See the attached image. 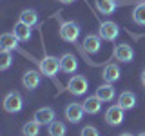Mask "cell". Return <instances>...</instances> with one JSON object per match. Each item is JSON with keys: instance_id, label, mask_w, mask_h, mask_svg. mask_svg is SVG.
Returning a JSON list of instances; mask_svg holds the SVG:
<instances>
[{"instance_id": "10", "label": "cell", "mask_w": 145, "mask_h": 136, "mask_svg": "<svg viewBox=\"0 0 145 136\" xmlns=\"http://www.w3.org/2000/svg\"><path fill=\"white\" fill-rule=\"evenodd\" d=\"M84 49L89 54H96L102 49V36L100 35H87L84 38Z\"/></svg>"}, {"instance_id": "9", "label": "cell", "mask_w": 145, "mask_h": 136, "mask_svg": "<svg viewBox=\"0 0 145 136\" xmlns=\"http://www.w3.org/2000/svg\"><path fill=\"white\" fill-rule=\"evenodd\" d=\"M33 116H35L33 120H36L40 125H49V124H53V122H54V111H53L51 107H40V109H36Z\"/></svg>"}, {"instance_id": "20", "label": "cell", "mask_w": 145, "mask_h": 136, "mask_svg": "<svg viewBox=\"0 0 145 136\" xmlns=\"http://www.w3.org/2000/svg\"><path fill=\"white\" fill-rule=\"evenodd\" d=\"M20 22L27 24L29 27H33V26H36V22H38V13H36L35 9H24V11L20 13Z\"/></svg>"}, {"instance_id": "21", "label": "cell", "mask_w": 145, "mask_h": 136, "mask_svg": "<svg viewBox=\"0 0 145 136\" xmlns=\"http://www.w3.org/2000/svg\"><path fill=\"white\" fill-rule=\"evenodd\" d=\"M47 133H49V136H65V133H67L65 124L60 120H54L53 124L47 125Z\"/></svg>"}, {"instance_id": "14", "label": "cell", "mask_w": 145, "mask_h": 136, "mask_svg": "<svg viewBox=\"0 0 145 136\" xmlns=\"http://www.w3.org/2000/svg\"><path fill=\"white\" fill-rule=\"evenodd\" d=\"M116 105L121 107L123 111H131V109L136 105V96H134V93H131V91H123V93L118 96Z\"/></svg>"}, {"instance_id": "1", "label": "cell", "mask_w": 145, "mask_h": 136, "mask_svg": "<svg viewBox=\"0 0 145 136\" xmlns=\"http://www.w3.org/2000/svg\"><path fill=\"white\" fill-rule=\"evenodd\" d=\"M80 36V26L76 22H62L60 24V38L63 42H69V44H74Z\"/></svg>"}, {"instance_id": "13", "label": "cell", "mask_w": 145, "mask_h": 136, "mask_svg": "<svg viewBox=\"0 0 145 136\" xmlns=\"http://www.w3.org/2000/svg\"><path fill=\"white\" fill-rule=\"evenodd\" d=\"M102 78L105 84H114V82L120 80V67L116 63H107L102 71Z\"/></svg>"}, {"instance_id": "22", "label": "cell", "mask_w": 145, "mask_h": 136, "mask_svg": "<svg viewBox=\"0 0 145 136\" xmlns=\"http://www.w3.org/2000/svg\"><path fill=\"white\" fill-rule=\"evenodd\" d=\"M40 125L36 120H31V122H25L24 127H22V134L24 136H38L40 134Z\"/></svg>"}, {"instance_id": "18", "label": "cell", "mask_w": 145, "mask_h": 136, "mask_svg": "<svg viewBox=\"0 0 145 136\" xmlns=\"http://www.w3.org/2000/svg\"><path fill=\"white\" fill-rule=\"evenodd\" d=\"M96 96L102 100V102H111L114 98V87L112 84H103L96 89Z\"/></svg>"}, {"instance_id": "5", "label": "cell", "mask_w": 145, "mask_h": 136, "mask_svg": "<svg viewBox=\"0 0 145 136\" xmlns=\"http://www.w3.org/2000/svg\"><path fill=\"white\" fill-rule=\"evenodd\" d=\"M84 114H85V109L82 103H69L65 107V118L71 124H80L84 120Z\"/></svg>"}, {"instance_id": "12", "label": "cell", "mask_w": 145, "mask_h": 136, "mask_svg": "<svg viewBox=\"0 0 145 136\" xmlns=\"http://www.w3.org/2000/svg\"><path fill=\"white\" fill-rule=\"evenodd\" d=\"M114 56H116L118 62L127 63V62H133L134 51H133V47H131V45H127V44H118L116 49H114Z\"/></svg>"}, {"instance_id": "8", "label": "cell", "mask_w": 145, "mask_h": 136, "mask_svg": "<svg viewBox=\"0 0 145 136\" xmlns=\"http://www.w3.org/2000/svg\"><path fill=\"white\" fill-rule=\"evenodd\" d=\"M76 69H78V60H76V56H72L71 53L62 54V58H60V71L65 73V75H72Z\"/></svg>"}, {"instance_id": "15", "label": "cell", "mask_w": 145, "mask_h": 136, "mask_svg": "<svg viewBox=\"0 0 145 136\" xmlns=\"http://www.w3.org/2000/svg\"><path fill=\"white\" fill-rule=\"evenodd\" d=\"M102 103L103 102L96 96V94H94V96H87V100H84L82 105H84V109H85L87 114H98L100 109H102Z\"/></svg>"}, {"instance_id": "3", "label": "cell", "mask_w": 145, "mask_h": 136, "mask_svg": "<svg viewBox=\"0 0 145 136\" xmlns=\"http://www.w3.org/2000/svg\"><path fill=\"white\" fill-rule=\"evenodd\" d=\"M22 107H24V98H22L20 94L16 93V91H13V93L6 94V98H4V109H6L7 112H11V114L20 112Z\"/></svg>"}, {"instance_id": "29", "label": "cell", "mask_w": 145, "mask_h": 136, "mask_svg": "<svg viewBox=\"0 0 145 136\" xmlns=\"http://www.w3.org/2000/svg\"><path fill=\"white\" fill-rule=\"evenodd\" d=\"M138 136H145V133H140V134H138Z\"/></svg>"}, {"instance_id": "19", "label": "cell", "mask_w": 145, "mask_h": 136, "mask_svg": "<svg viewBox=\"0 0 145 136\" xmlns=\"http://www.w3.org/2000/svg\"><path fill=\"white\" fill-rule=\"evenodd\" d=\"M96 7L102 15H111V13H114L118 4L116 0H96Z\"/></svg>"}, {"instance_id": "27", "label": "cell", "mask_w": 145, "mask_h": 136, "mask_svg": "<svg viewBox=\"0 0 145 136\" xmlns=\"http://www.w3.org/2000/svg\"><path fill=\"white\" fill-rule=\"evenodd\" d=\"M58 2H62V4H71V2H74V0H58Z\"/></svg>"}, {"instance_id": "25", "label": "cell", "mask_w": 145, "mask_h": 136, "mask_svg": "<svg viewBox=\"0 0 145 136\" xmlns=\"http://www.w3.org/2000/svg\"><path fill=\"white\" fill-rule=\"evenodd\" d=\"M80 136H100V133H98V129L94 125H85L84 129H82Z\"/></svg>"}, {"instance_id": "11", "label": "cell", "mask_w": 145, "mask_h": 136, "mask_svg": "<svg viewBox=\"0 0 145 136\" xmlns=\"http://www.w3.org/2000/svg\"><path fill=\"white\" fill-rule=\"evenodd\" d=\"M40 80H42V78H40V73L38 71H33V69L25 71L24 76H22V84H24V87L27 91H35L40 85Z\"/></svg>"}, {"instance_id": "17", "label": "cell", "mask_w": 145, "mask_h": 136, "mask_svg": "<svg viewBox=\"0 0 145 136\" xmlns=\"http://www.w3.org/2000/svg\"><path fill=\"white\" fill-rule=\"evenodd\" d=\"M13 33L16 35V38L20 40V42H27V40L31 38V27L27 26V24H24V22L18 20L16 24H15V27H13Z\"/></svg>"}, {"instance_id": "6", "label": "cell", "mask_w": 145, "mask_h": 136, "mask_svg": "<svg viewBox=\"0 0 145 136\" xmlns=\"http://www.w3.org/2000/svg\"><path fill=\"white\" fill-rule=\"evenodd\" d=\"M60 69V60L56 56H45L40 60V71L45 76H54Z\"/></svg>"}, {"instance_id": "4", "label": "cell", "mask_w": 145, "mask_h": 136, "mask_svg": "<svg viewBox=\"0 0 145 136\" xmlns=\"http://www.w3.org/2000/svg\"><path fill=\"white\" fill-rule=\"evenodd\" d=\"M98 35L102 36L103 40H109V42H112V40H116L118 35H120V27H118L116 22H111V20L102 22V24H100Z\"/></svg>"}, {"instance_id": "26", "label": "cell", "mask_w": 145, "mask_h": 136, "mask_svg": "<svg viewBox=\"0 0 145 136\" xmlns=\"http://www.w3.org/2000/svg\"><path fill=\"white\" fill-rule=\"evenodd\" d=\"M142 84H143V87H145V69L142 71Z\"/></svg>"}, {"instance_id": "7", "label": "cell", "mask_w": 145, "mask_h": 136, "mask_svg": "<svg viewBox=\"0 0 145 136\" xmlns=\"http://www.w3.org/2000/svg\"><path fill=\"white\" fill-rule=\"evenodd\" d=\"M123 118H125L123 109L118 107V105H111V107L105 111V122H107L109 125H112V127L120 125L121 122H123Z\"/></svg>"}, {"instance_id": "16", "label": "cell", "mask_w": 145, "mask_h": 136, "mask_svg": "<svg viewBox=\"0 0 145 136\" xmlns=\"http://www.w3.org/2000/svg\"><path fill=\"white\" fill-rule=\"evenodd\" d=\"M18 42H20V40L16 38L15 33H4L0 36V47L6 49V51H15L18 47Z\"/></svg>"}, {"instance_id": "24", "label": "cell", "mask_w": 145, "mask_h": 136, "mask_svg": "<svg viewBox=\"0 0 145 136\" xmlns=\"http://www.w3.org/2000/svg\"><path fill=\"white\" fill-rule=\"evenodd\" d=\"M11 62H13L11 51L2 49V53H0V69H2V71H7L9 67H11Z\"/></svg>"}, {"instance_id": "2", "label": "cell", "mask_w": 145, "mask_h": 136, "mask_svg": "<svg viewBox=\"0 0 145 136\" xmlns=\"http://www.w3.org/2000/svg\"><path fill=\"white\" fill-rule=\"evenodd\" d=\"M87 87H89V82L85 76L82 75H72L69 82H67V91L74 96H82V94L87 93Z\"/></svg>"}, {"instance_id": "28", "label": "cell", "mask_w": 145, "mask_h": 136, "mask_svg": "<svg viewBox=\"0 0 145 136\" xmlns=\"http://www.w3.org/2000/svg\"><path fill=\"white\" fill-rule=\"evenodd\" d=\"M120 136H133L131 133H123V134H120Z\"/></svg>"}, {"instance_id": "23", "label": "cell", "mask_w": 145, "mask_h": 136, "mask_svg": "<svg viewBox=\"0 0 145 136\" xmlns=\"http://www.w3.org/2000/svg\"><path fill=\"white\" fill-rule=\"evenodd\" d=\"M133 20L138 26H145V2H140L133 11Z\"/></svg>"}]
</instances>
